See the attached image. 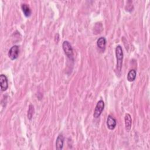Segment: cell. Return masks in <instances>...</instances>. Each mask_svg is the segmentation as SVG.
I'll return each mask as SVG.
<instances>
[{
  "label": "cell",
  "mask_w": 150,
  "mask_h": 150,
  "mask_svg": "<svg viewBox=\"0 0 150 150\" xmlns=\"http://www.w3.org/2000/svg\"><path fill=\"white\" fill-rule=\"evenodd\" d=\"M33 112H34V108L33 106L32 105H29V110L28 111V118L30 120L33 115Z\"/></svg>",
  "instance_id": "7c38bea8"
},
{
  "label": "cell",
  "mask_w": 150,
  "mask_h": 150,
  "mask_svg": "<svg viewBox=\"0 0 150 150\" xmlns=\"http://www.w3.org/2000/svg\"><path fill=\"white\" fill-rule=\"evenodd\" d=\"M115 55L117 59V67L116 70L117 71L120 72L122 68V60H123V52L122 47L120 45H118L115 48Z\"/></svg>",
  "instance_id": "6da1fadb"
},
{
  "label": "cell",
  "mask_w": 150,
  "mask_h": 150,
  "mask_svg": "<svg viewBox=\"0 0 150 150\" xmlns=\"http://www.w3.org/2000/svg\"><path fill=\"white\" fill-rule=\"evenodd\" d=\"M19 53V48L17 45H14L11 47L8 52V56L11 60H15L18 58Z\"/></svg>",
  "instance_id": "277c9868"
},
{
  "label": "cell",
  "mask_w": 150,
  "mask_h": 150,
  "mask_svg": "<svg viewBox=\"0 0 150 150\" xmlns=\"http://www.w3.org/2000/svg\"><path fill=\"white\" fill-rule=\"evenodd\" d=\"M62 47L65 54L69 59H71L73 57V50L71 45L68 41H64L62 44Z\"/></svg>",
  "instance_id": "7a4b0ae2"
},
{
  "label": "cell",
  "mask_w": 150,
  "mask_h": 150,
  "mask_svg": "<svg viewBox=\"0 0 150 150\" xmlns=\"http://www.w3.org/2000/svg\"><path fill=\"white\" fill-rule=\"evenodd\" d=\"M64 143V137L62 134H59L56 141V148L57 149H62L63 147Z\"/></svg>",
  "instance_id": "ba28073f"
},
{
  "label": "cell",
  "mask_w": 150,
  "mask_h": 150,
  "mask_svg": "<svg viewBox=\"0 0 150 150\" xmlns=\"http://www.w3.org/2000/svg\"><path fill=\"white\" fill-rule=\"evenodd\" d=\"M106 39L104 37H100L97 41V45L99 49L104 50L106 46Z\"/></svg>",
  "instance_id": "30bf717a"
},
{
  "label": "cell",
  "mask_w": 150,
  "mask_h": 150,
  "mask_svg": "<svg viewBox=\"0 0 150 150\" xmlns=\"http://www.w3.org/2000/svg\"><path fill=\"white\" fill-rule=\"evenodd\" d=\"M21 9L22 10V12H23L24 15L26 17H29L32 13L31 9L29 7V6L27 4H23L21 5Z\"/></svg>",
  "instance_id": "9c48e42d"
},
{
  "label": "cell",
  "mask_w": 150,
  "mask_h": 150,
  "mask_svg": "<svg viewBox=\"0 0 150 150\" xmlns=\"http://www.w3.org/2000/svg\"><path fill=\"white\" fill-rule=\"evenodd\" d=\"M124 121H125V129L127 132H129L131 130V125H132V118L130 114L127 113L125 115L124 117Z\"/></svg>",
  "instance_id": "52a82bcc"
},
{
  "label": "cell",
  "mask_w": 150,
  "mask_h": 150,
  "mask_svg": "<svg viewBox=\"0 0 150 150\" xmlns=\"http://www.w3.org/2000/svg\"><path fill=\"white\" fill-rule=\"evenodd\" d=\"M116 124H117V121L115 119L110 115H108L107 119V125L108 128L111 130H112L116 127Z\"/></svg>",
  "instance_id": "8992f818"
},
{
  "label": "cell",
  "mask_w": 150,
  "mask_h": 150,
  "mask_svg": "<svg viewBox=\"0 0 150 150\" xmlns=\"http://www.w3.org/2000/svg\"><path fill=\"white\" fill-rule=\"evenodd\" d=\"M104 103L103 100H99L97 104H96V106L95 107V110H94V114H93V116L94 118H98L100 115L101 114L103 110H104Z\"/></svg>",
  "instance_id": "3957f363"
},
{
  "label": "cell",
  "mask_w": 150,
  "mask_h": 150,
  "mask_svg": "<svg viewBox=\"0 0 150 150\" xmlns=\"http://www.w3.org/2000/svg\"><path fill=\"white\" fill-rule=\"evenodd\" d=\"M0 84H1V89L2 91H5L6 90L8 87V79L5 75L1 74L0 75Z\"/></svg>",
  "instance_id": "5b68a950"
},
{
  "label": "cell",
  "mask_w": 150,
  "mask_h": 150,
  "mask_svg": "<svg viewBox=\"0 0 150 150\" xmlns=\"http://www.w3.org/2000/svg\"><path fill=\"white\" fill-rule=\"evenodd\" d=\"M136 75H137L136 71L134 69H131V70L129 71L127 74V80L130 82L134 81V80L136 78Z\"/></svg>",
  "instance_id": "8fae6325"
}]
</instances>
